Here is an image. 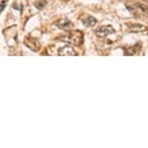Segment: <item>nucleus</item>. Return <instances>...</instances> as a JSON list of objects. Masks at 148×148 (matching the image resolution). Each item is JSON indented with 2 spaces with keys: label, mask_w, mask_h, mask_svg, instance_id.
I'll use <instances>...</instances> for the list:
<instances>
[{
  "label": "nucleus",
  "mask_w": 148,
  "mask_h": 148,
  "mask_svg": "<svg viewBox=\"0 0 148 148\" xmlns=\"http://www.w3.org/2000/svg\"><path fill=\"white\" fill-rule=\"evenodd\" d=\"M59 39L62 42L68 43L70 45L79 46L83 42V35L80 31H69L67 34H64Z\"/></svg>",
  "instance_id": "obj_1"
},
{
  "label": "nucleus",
  "mask_w": 148,
  "mask_h": 148,
  "mask_svg": "<svg viewBox=\"0 0 148 148\" xmlns=\"http://www.w3.org/2000/svg\"><path fill=\"white\" fill-rule=\"evenodd\" d=\"M114 33H115V30L111 25H104L96 30V35L98 37H106V36L114 34Z\"/></svg>",
  "instance_id": "obj_2"
},
{
  "label": "nucleus",
  "mask_w": 148,
  "mask_h": 148,
  "mask_svg": "<svg viewBox=\"0 0 148 148\" xmlns=\"http://www.w3.org/2000/svg\"><path fill=\"white\" fill-rule=\"evenodd\" d=\"M25 44H26V46L29 48L32 49L33 51H38L39 48H40V43H39V41L35 38H32V37L27 38L26 40H25Z\"/></svg>",
  "instance_id": "obj_3"
},
{
  "label": "nucleus",
  "mask_w": 148,
  "mask_h": 148,
  "mask_svg": "<svg viewBox=\"0 0 148 148\" xmlns=\"http://www.w3.org/2000/svg\"><path fill=\"white\" fill-rule=\"evenodd\" d=\"M58 54L61 56H75L77 55L76 51L74 50V48L70 46H65L63 48L59 49Z\"/></svg>",
  "instance_id": "obj_4"
},
{
  "label": "nucleus",
  "mask_w": 148,
  "mask_h": 148,
  "mask_svg": "<svg viewBox=\"0 0 148 148\" xmlns=\"http://www.w3.org/2000/svg\"><path fill=\"white\" fill-rule=\"evenodd\" d=\"M57 26L61 29H70L73 26V23L70 22L68 19H62L56 23Z\"/></svg>",
  "instance_id": "obj_5"
},
{
  "label": "nucleus",
  "mask_w": 148,
  "mask_h": 148,
  "mask_svg": "<svg viewBox=\"0 0 148 148\" xmlns=\"http://www.w3.org/2000/svg\"><path fill=\"white\" fill-rule=\"evenodd\" d=\"M82 22L86 27H91L94 26V25L97 23V20H96L93 17H87V19H82Z\"/></svg>",
  "instance_id": "obj_6"
},
{
  "label": "nucleus",
  "mask_w": 148,
  "mask_h": 148,
  "mask_svg": "<svg viewBox=\"0 0 148 148\" xmlns=\"http://www.w3.org/2000/svg\"><path fill=\"white\" fill-rule=\"evenodd\" d=\"M131 31H144L146 29V27L142 24H133L131 26H129Z\"/></svg>",
  "instance_id": "obj_7"
},
{
  "label": "nucleus",
  "mask_w": 148,
  "mask_h": 148,
  "mask_svg": "<svg viewBox=\"0 0 148 148\" xmlns=\"http://www.w3.org/2000/svg\"><path fill=\"white\" fill-rule=\"evenodd\" d=\"M46 5V1H45V0H42V1H39L37 2V3L35 4V6L38 8L39 10H42L44 7H45Z\"/></svg>",
  "instance_id": "obj_8"
},
{
  "label": "nucleus",
  "mask_w": 148,
  "mask_h": 148,
  "mask_svg": "<svg viewBox=\"0 0 148 148\" xmlns=\"http://www.w3.org/2000/svg\"><path fill=\"white\" fill-rule=\"evenodd\" d=\"M7 2L5 1V0H2L1 1V8H0V12H3L4 11V7H5V5H6Z\"/></svg>",
  "instance_id": "obj_9"
}]
</instances>
